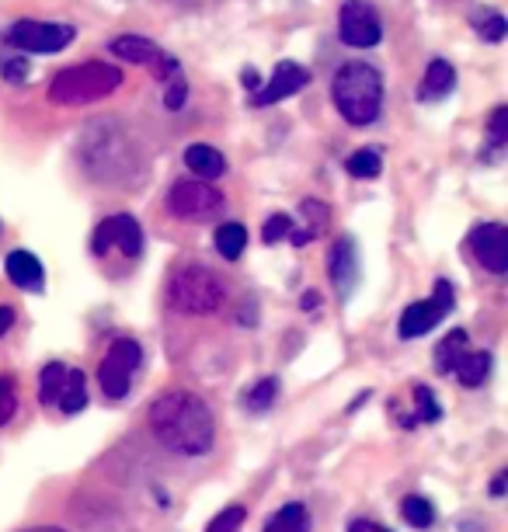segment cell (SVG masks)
<instances>
[{
	"mask_svg": "<svg viewBox=\"0 0 508 532\" xmlns=\"http://www.w3.org/2000/svg\"><path fill=\"white\" fill-rule=\"evenodd\" d=\"M112 53L126 63L154 67L161 80H171L174 74H178V60L168 53H161V46H154L150 39H140V35H119V39L112 42Z\"/></svg>",
	"mask_w": 508,
	"mask_h": 532,
	"instance_id": "8fae6325",
	"label": "cell"
},
{
	"mask_svg": "<svg viewBox=\"0 0 508 532\" xmlns=\"http://www.w3.org/2000/svg\"><path fill=\"white\" fill-rule=\"evenodd\" d=\"M0 70H4V80H11V84H25L28 60H21V56H4V60H0Z\"/></svg>",
	"mask_w": 508,
	"mask_h": 532,
	"instance_id": "d6a6232c",
	"label": "cell"
},
{
	"mask_svg": "<svg viewBox=\"0 0 508 532\" xmlns=\"http://www.w3.org/2000/svg\"><path fill=\"white\" fill-rule=\"evenodd\" d=\"M331 98L341 119L352 126H369L383 108V80L380 70L369 63H345L331 80Z\"/></svg>",
	"mask_w": 508,
	"mask_h": 532,
	"instance_id": "7a4b0ae2",
	"label": "cell"
},
{
	"mask_svg": "<svg viewBox=\"0 0 508 532\" xmlns=\"http://www.w3.org/2000/svg\"><path fill=\"white\" fill-rule=\"evenodd\" d=\"M505 140H508V108L498 105L495 112H491V143H495V147H505Z\"/></svg>",
	"mask_w": 508,
	"mask_h": 532,
	"instance_id": "836d02e7",
	"label": "cell"
},
{
	"mask_svg": "<svg viewBox=\"0 0 508 532\" xmlns=\"http://www.w3.org/2000/svg\"><path fill=\"white\" fill-rule=\"evenodd\" d=\"M11 324H14V310L11 306H0V338L11 331Z\"/></svg>",
	"mask_w": 508,
	"mask_h": 532,
	"instance_id": "d590c367",
	"label": "cell"
},
{
	"mask_svg": "<svg viewBox=\"0 0 508 532\" xmlns=\"http://www.w3.org/2000/svg\"><path fill=\"white\" fill-rule=\"evenodd\" d=\"M150 432L178 456H206L216 442V418L202 397L171 390L150 407Z\"/></svg>",
	"mask_w": 508,
	"mask_h": 532,
	"instance_id": "6da1fadb",
	"label": "cell"
},
{
	"mask_svg": "<svg viewBox=\"0 0 508 532\" xmlns=\"http://www.w3.org/2000/svg\"><path fill=\"white\" fill-rule=\"evenodd\" d=\"M467 348H470L467 331H449L446 338L439 341V348H435V369H439V373H453L456 359H460Z\"/></svg>",
	"mask_w": 508,
	"mask_h": 532,
	"instance_id": "7402d4cb",
	"label": "cell"
},
{
	"mask_svg": "<svg viewBox=\"0 0 508 532\" xmlns=\"http://www.w3.org/2000/svg\"><path fill=\"white\" fill-rule=\"evenodd\" d=\"M7 39H11V46L21 49V53L49 56V53H60V49H67L70 42H74V28L70 25H49V21H35V18H21L11 25Z\"/></svg>",
	"mask_w": 508,
	"mask_h": 532,
	"instance_id": "52a82bcc",
	"label": "cell"
},
{
	"mask_svg": "<svg viewBox=\"0 0 508 532\" xmlns=\"http://www.w3.org/2000/svg\"><path fill=\"white\" fill-rule=\"evenodd\" d=\"M456 87V70L446 60H432L418 84V101H442Z\"/></svg>",
	"mask_w": 508,
	"mask_h": 532,
	"instance_id": "2e32d148",
	"label": "cell"
},
{
	"mask_svg": "<svg viewBox=\"0 0 508 532\" xmlns=\"http://www.w3.org/2000/svg\"><path fill=\"white\" fill-rule=\"evenodd\" d=\"M140 362H143V348L136 345L133 338L112 341V348H108V355L101 359V369H98L101 393H105L108 400L126 397L129 386H133V373L140 369Z\"/></svg>",
	"mask_w": 508,
	"mask_h": 532,
	"instance_id": "8992f818",
	"label": "cell"
},
{
	"mask_svg": "<svg viewBox=\"0 0 508 532\" xmlns=\"http://www.w3.org/2000/svg\"><path fill=\"white\" fill-rule=\"evenodd\" d=\"M453 296L456 293H453V286H449L446 279L435 282L432 300H418V303H411L408 310L401 313V324H397L401 338H422V334L432 331V327L439 324L449 310H453Z\"/></svg>",
	"mask_w": 508,
	"mask_h": 532,
	"instance_id": "9c48e42d",
	"label": "cell"
},
{
	"mask_svg": "<svg viewBox=\"0 0 508 532\" xmlns=\"http://www.w3.org/2000/svg\"><path fill=\"white\" fill-rule=\"evenodd\" d=\"M300 213H303V230L289 233V244H296V247H303V244H310L314 237H321V233L328 230V220H331L328 206H324V202H314V199L303 202Z\"/></svg>",
	"mask_w": 508,
	"mask_h": 532,
	"instance_id": "ac0fdd59",
	"label": "cell"
},
{
	"mask_svg": "<svg viewBox=\"0 0 508 532\" xmlns=\"http://www.w3.org/2000/svg\"><path fill=\"white\" fill-rule=\"evenodd\" d=\"M185 94H188V87H185V80H181L178 74L171 77V87H168V98H164V105L174 108L178 112L181 105H185Z\"/></svg>",
	"mask_w": 508,
	"mask_h": 532,
	"instance_id": "e575fe53",
	"label": "cell"
},
{
	"mask_svg": "<svg viewBox=\"0 0 508 532\" xmlns=\"http://www.w3.org/2000/svg\"><path fill=\"white\" fill-rule=\"evenodd\" d=\"M453 373L463 386H481L491 373V355L484 352V348H467V352L456 359Z\"/></svg>",
	"mask_w": 508,
	"mask_h": 532,
	"instance_id": "d6986e66",
	"label": "cell"
},
{
	"mask_svg": "<svg viewBox=\"0 0 508 532\" xmlns=\"http://www.w3.org/2000/svg\"><path fill=\"white\" fill-rule=\"evenodd\" d=\"M185 164L199 181H216V178H223V171H227V160H223V153L216 147H206V143H195V147H188L185 150Z\"/></svg>",
	"mask_w": 508,
	"mask_h": 532,
	"instance_id": "e0dca14e",
	"label": "cell"
},
{
	"mask_svg": "<svg viewBox=\"0 0 508 532\" xmlns=\"http://www.w3.org/2000/svg\"><path fill=\"white\" fill-rule=\"evenodd\" d=\"M328 275L338 296H348L355 289V282H359V254H355L352 237L335 240V247L328 254Z\"/></svg>",
	"mask_w": 508,
	"mask_h": 532,
	"instance_id": "5bb4252c",
	"label": "cell"
},
{
	"mask_svg": "<svg viewBox=\"0 0 508 532\" xmlns=\"http://www.w3.org/2000/svg\"><path fill=\"white\" fill-rule=\"evenodd\" d=\"M63 376H67V366H63V362H49V366L42 369V376H39V400L42 404H56Z\"/></svg>",
	"mask_w": 508,
	"mask_h": 532,
	"instance_id": "d4e9b609",
	"label": "cell"
},
{
	"mask_svg": "<svg viewBox=\"0 0 508 532\" xmlns=\"http://www.w3.org/2000/svg\"><path fill=\"white\" fill-rule=\"evenodd\" d=\"M56 404H60L63 414H77L81 407H87V380L81 369H67V376H63V386H60V397H56Z\"/></svg>",
	"mask_w": 508,
	"mask_h": 532,
	"instance_id": "ffe728a7",
	"label": "cell"
},
{
	"mask_svg": "<svg viewBox=\"0 0 508 532\" xmlns=\"http://www.w3.org/2000/svg\"><path fill=\"white\" fill-rule=\"evenodd\" d=\"M348 532H390V529L376 526V522H369V519H359V522H352V529Z\"/></svg>",
	"mask_w": 508,
	"mask_h": 532,
	"instance_id": "8d00e7d4",
	"label": "cell"
},
{
	"mask_svg": "<svg viewBox=\"0 0 508 532\" xmlns=\"http://www.w3.org/2000/svg\"><path fill=\"white\" fill-rule=\"evenodd\" d=\"M293 220H289L286 213H275L265 220V227H261V237H265V244H279V240H289V233H293Z\"/></svg>",
	"mask_w": 508,
	"mask_h": 532,
	"instance_id": "f546056e",
	"label": "cell"
},
{
	"mask_svg": "<svg viewBox=\"0 0 508 532\" xmlns=\"http://www.w3.org/2000/svg\"><path fill=\"white\" fill-rule=\"evenodd\" d=\"M265 532H310V515H307V508L303 505H286V508H279V512L268 519V526Z\"/></svg>",
	"mask_w": 508,
	"mask_h": 532,
	"instance_id": "603a6c76",
	"label": "cell"
},
{
	"mask_svg": "<svg viewBox=\"0 0 508 532\" xmlns=\"http://www.w3.org/2000/svg\"><path fill=\"white\" fill-rule=\"evenodd\" d=\"M244 247H248V230L241 223H223L216 230V251H220L223 261H237L244 254Z\"/></svg>",
	"mask_w": 508,
	"mask_h": 532,
	"instance_id": "44dd1931",
	"label": "cell"
},
{
	"mask_svg": "<svg viewBox=\"0 0 508 532\" xmlns=\"http://www.w3.org/2000/svg\"><path fill=\"white\" fill-rule=\"evenodd\" d=\"M244 519H248V512H244L241 505H230V508H223V512L216 515L213 522H209L206 532H241Z\"/></svg>",
	"mask_w": 508,
	"mask_h": 532,
	"instance_id": "f1b7e54d",
	"label": "cell"
},
{
	"mask_svg": "<svg viewBox=\"0 0 508 532\" xmlns=\"http://www.w3.org/2000/svg\"><path fill=\"white\" fill-rule=\"evenodd\" d=\"M348 174L352 178H376L380 174V167H383V160H380V150H355L352 157H348Z\"/></svg>",
	"mask_w": 508,
	"mask_h": 532,
	"instance_id": "484cf974",
	"label": "cell"
},
{
	"mask_svg": "<svg viewBox=\"0 0 508 532\" xmlns=\"http://www.w3.org/2000/svg\"><path fill=\"white\" fill-rule=\"evenodd\" d=\"M14 411H18V390L7 376H0V428L14 418Z\"/></svg>",
	"mask_w": 508,
	"mask_h": 532,
	"instance_id": "1f68e13d",
	"label": "cell"
},
{
	"mask_svg": "<svg viewBox=\"0 0 508 532\" xmlns=\"http://www.w3.org/2000/svg\"><path fill=\"white\" fill-rule=\"evenodd\" d=\"M317 303H321V300H317V293H307V296H303V310H310V306H317Z\"/></svg>",
	"mask_w": 508,
	"mask_h": 532,
	"instance_id": "f35d334b",
	"label": "cell"
},
{
	"mask_svg": "<svg viewBox=\"0 0 508 532\" xmlns=\"http://www.w3.org/2000/svg\"><path fill=\"white\" fill-rule=\"evenodd\" d=\"M25 532H63V529H56V526H35V529H25Z\"/></svg>",
	"mask_w": 508,
	"mask_h": 532,
	"instance_id": "60d3db41",
	"label": "cell"
},
{
	"mask_svg": "<svg viewBox=\"0 0 508 532\" xmlns=\"http://www.w3.org/2000/svg\"><path fill=\"white\" fill-rule=\"evenodd\" d=\"M401 512H404V519H408L415 529H428V526H432V522H435V508H432V501L418 498V494H411V498H404Z\"/></svg>",
	"mask_w": 508,
	"mask_h": 532,
	"instance_id": "4316f807",
	"label": "cell"
},
{
	"mask_svg": "<svg viewBox=\"0 0 508 532\" xmlns=\"http://www.w3.org/2000/svg\"><path fill=\"white\" fill-rule=\"evenodd\" d=\"M470 25H474V32L481 35V39H488V42H502L505 39V18L498 11H491V7H484V11H474Z\"/></svg>",
	"mask_w": 508,
	"mask_h": 532,
	"instance_id": "cb8c5ba5",
	"label": "cell"
},
{
	"mask_svg": "<svg viewBox=\"0 0 508 532\" xmlns=\"http://www.w3.org/2000/svg\"><path fill=\"white\" fill-rule=\"evenodd\" d=\"M7 279L18 289H42L46 275H42V261L32 251H11L7 254Z\"/></svg>",
	"mask_w": 508,
	"mask_h": 532,
	"instance_id": "9a60e30c",
	"label": "cell"
},
{
	"mask_svg": "<svg viewBox=\"0 0 508 532\" xmlns=\"http://www.w3.org/2000/svg\"><path fill=\"white\" fill-rule=\"evenodd\" d=\"M244 84H248V87L258 84V77H254V70H244Z\"/></svg>",
	"mask_w": 508,
	"mask_h": 532,
	"instance_id": "ab89813d",
	"label": "cell"
},
{
	"mask_svg": "<svg viewBox=\"0 0 508 532\" xmlns=\"http://www.w3.org/2000/svg\"><path fill=\"white\" fill-rule=\"evenodd\" d=\"M470 251L491 275L508 272V230L502 223H481L470 230Z\"/></svg>",
	"mask_w": 508,
	"mask_h": 532,
	"instance_id": "7c38bea8",
	"label": "cell"
},
{
	"mask_svg": "<svg viewBox=\"0 0 508 532\" xmlns=\"http://www.w3.org/2000/svg\"><path fill=\"white\" fill-rule=\"evenodd\" d=\"M415 404H418V418L415 421H439V400H435V393L428 390V386H415Z\"/></svg>",
	"mask_w": 508,
	"mask_h": 532,
	"instance_id": "4dcf8cb0",
	"label": "cell"
},
{
	"mask_svg": "<svg viewBox=\"0 0 508 532\" xmlns=\"http://www.w3.org/2000/svg\"><path fill=\"white\" fill-rule=\"evenodd\" d=\"M338 35L352 49H373L383 35L380 14L366 0H345L338 11Z\"/></svg>",
	"mask_w": 508,
	"mask_h": 532,
	"instance_id": "ba28073f",
	"label": "cell"
},
{
	"mask_svg": "<svg viewBox=\"0 0 508 532\" xmlns=\"http://www.w3.org/2000/svg\"><path fill=\"white\" fill-rule=\"evenodd\" d=\"M275 397H279V383H275L272 376H265V380H258L251 386L244 404H248L251 411H268V407L275 404Z\"/></svg>",
	"mask_w": 508,
	"mask_h": 532,
	"instance_id": "83f0119b",
	"label": "cell"
},
{
	"mask_svg": "<svg viewBox=\"0 0 508 532\" xmlns=\"http://www.w3.org/2000/svg\"><path fill=\"white\" fill-rule=\"evenodd\" d=\"M505 480H508V473L502 470V473L495 477V484H491V494H495V498H502V494H505Z\"/></svg>",
	"mask_w": 508,
	"mask_h": 532,
	"instance_id": "74e56055",
	"label": "cell"
},
{
	"mask_svg": "<svg viewBox=\"0 0 508 532\" xmlns=\"http://www.w3.org/2000/svg\"><path fill=\"white\" fill-rule=\"evenodd\" d=\"M108 247H119L126 258H140L143 254V230L140 223L133 220L129 213H119V216H108V220H101L98 227L91 233V254H108Z\"/></svg>",
	"mask_w": 508,
	"mask_h": 532,
	"instance_id": "30bf717a",
	"label": "cell"
},
{
	"mask_svg": "<svg viewBox=\"0 0 508 532\" xmlns=\"http://www.w3.org/2000/svg\"><path fill=\"white\" fill-rule=\"evenodd\" d=\"M122 84L119 67L112 63H77V67H67L53 77L49 84V101L56 105H87V101H101Z\"/></svg>",
	"mask_w": 508,
	"mask_h": 532,
	"instance_id": "3957f363",
	"label": "cell"
},
{
	"mask_svg": "<svg viewBox=\"0 0 508 532\" xmlns=\"http://www.w3.org/2000/svg\"><path fill=\"white\" fill-rule=\"evenodd\" d=\"M307 80H310V74L300 67V63H293V60L279 63V67H275V74H272V80H268L265 87H258V91L251 94V105L254 108H265V105H275V101L293 98L296 91H303V87H307Z\"/></svg>",
	"mask_w": 508,
	"mask_h": 532,
	"instance_id": "4fadbf2b",
	"label": "cell"
},
{
	"mask_svg": "<svg viewBox=\"0 0 508 532\" xmlns=\"http://www.w3.org/2000/svg\"><path fill=\"white\" fill-rule=\"evenodd\" d=\"M164 206H168L174 220L209 223L223 213V195L213 185H206V181H174L168 188Z\"/></svg>",
	"mask_w": 508,
	"mask_h": 532,
	"instance_id": "5b68a950",
	"label": "cell"
},
{
	"mask_svg": "<svg viewBox=\"0 0 508 532\" xmlns=\"http://www.w3.org/2000/svg\"><path fill=\"white\" fill-rule=\"evenodd\" d=\"M168 300L174 310L202 317V313L220 310L227 293H223V282L216 279L206 265H181V268H174V275L168 282Z\"/></svg>",
	"mask_w": 508,
	"mask_h": 532,
	"instance_id": "277c9868",
	"label": "cell"
}]
</instances>
